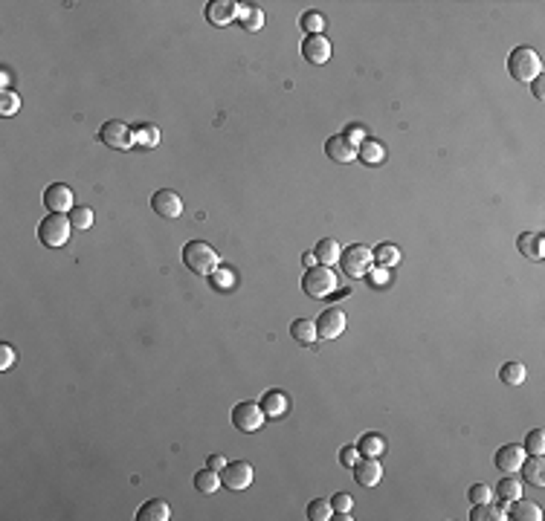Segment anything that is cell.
Listing matches in <instances>:
<instances>
[{"label":"cell","instance_id":"6da1fadb","mask_svg":"<svg viewBox=\"0 0 545 521\" xmlns=\"http://www.w3.org/2000/svg\"><path fill=\"white\" fill-rule=\"evenodd\" d=\"M183 264L189 266L194 275H212L218 266H220V258H218V252L209 246V244H203V241H189V244L183 246Z\"/></svg>","mask_w":545,"mask_h":521},{"label":"cell","instance_id":"7a4b0ae2","mask_svg":"<svg viewBox=\"0 0 545 521\" xmlns=\"http://www.w3.org/2000/svg\"><path fill=\"white\" fill-rule=\"evenodd\" d=\"M508 73L522 81V84H531L539 73H542V61L539 55L531 50V47H516L511 55H508Z\"/></svg>","mask_w":545,"mask_h":521},{"label":"cell","instance_id":"3957f363","mask_svg":"<svg viewBox=\"0 0 545 521\" xmlns=\"http://www.w3.org/2000/svg\"><path fill=\"white\" fill-rule=\"evenodd\" d=\"M340 266L348 278H366L374 270V252L366 244H351L342 249Z\"/></svg>","mask_w":545,"mask_h":521},{"label":"cell","instance_id":"277c9868","mask_svg":"<svg viewBox=\"0 0 545 521\" xmlns=\"http://www.w3.org/2000/svg\"><path fill=\"white\" fill-rule=\"evenodd\" d=\"M302 290H305L307 299H325V295H331L333 290H337V275H333L331 266L316 264L302 275Z\"/></svg>","mask_w":545,"mask_h":521},{"label":"cell","instance_id":"5b68a950","mask_svg":"<svg viewBox=\"0 0 545 521\" xmlns=\"http://www.w3.org/2000/svg\"><path fill=\"white\" fill-rule=\"evenodd\" d=\"M70 229H73V223H70L67 215H52L50 212L44 220H41L38 237H41V244H47V246H64L70 241Z\"/></svg>","mask_w":545,"mask_h":521},{"label":"cell","instance_id":"8992f818","mask_svg":"<svg viewBox=\"0 0 545 521\" xmlns=\"http://www.w3.org/2000/svg\"><path fill=\"white\" fill-rule=\"evenodd\" d=\"M99 142L107 145V148H114V151H131L134 148V131H131V125H125L119 119L105 122L102 131H99Z\"/></svg>","mask_w":545,"mask_h":521},{"label":"cell","instance_id":"52a82bcc","mask_svg":"<svg viewBox=\"0 0 545 521\" xmlns=\"http://www.w3.org/2000/svg\"><path fill=\"white\" fill-rule=\"evenodd\" d=\"M220 484L232 492L247 489L253 484V467L247 460H227V467L220 469Z\"/></svg>","mask_w":545,"mask_h":521},{"label":"cell","instance_id":"ba28073f","mask_svg":"<svg viewBox=\"0 0 545 521\" xmlns=\"http://www.w3.org/2000/svg\"><path fill=\"white\" fill-rule=\"evenodd\" d=\"M232 423H235V429L244 432V434L258 432V429L264 426V412H261V405H256V403H238V405L232 408Z\"/></svg>","mask_w":545,"mask_h":521},{"label":"cell","instance_id":"9c48e42d","mask_svg":"<svg viewBox=\"0 0 545 521\" xmlns=\"http://www.w3.org/2000/svg\"><path fill=\"white\" fill-rule=\"evenodd\" d=\"M151 209H154V212H157L160 217L174 220V217L183 215V200H180L177 191L160 189V191H154V197H151Z\"/></svg>","mask_w":545,"mask_h":521},{"label":"cell","instance_id":"30bf717a","mask_svg":"<svg viewBox=\"0 0 545 521\" xmlns=\"http://www.w3.org/2000/svg\"><path fill=\"white\" fill-rule=\"evenodd\" d=\"M345 330V313L340 307H325L316 319V333L319 339H337Z\"/></svg>","mask_w":545,"mask_h":521},{"label":"cell","instance_id":"8fae6325","mask_svg":"<svg viewBox=\"0 0 545 521\" xmlns=\"http://www.w3.org/2000/svg\"><path fill=\"white\" fill-rule=\"evenodd\" d=\"M325 153H328V160L337 162V165L354 162L357 160V142H351L345 134H333L325 142Z\"/></svg>","mask_w":545,"mask_h":521},{"label":"cell","instance_id":"7c38bea8","mask_svg":"<svg viewBox=\"0 0 545 521\" xmlns=\"http://www.w3.org/2000/svg\"><path fill=\"white\" fill-rule=\"evenodd\" d=\"M44 206L52 215H70V209H73V189L64 186V182H52L44 191Z\"/></svg>","mask_w":545,"mask_h":521},{"label":"cell","instance_id":"4fadbf2b","mask_svg":"<svg viewBox=\"0 0 545 521\" xmlns=\"http://www.w3.org/2000/svg\"><path fill=\"white\" fill-rule=\"evenodd\" d=\"M302 55H305V61L307 64H328V59H331V41L325 38V35H307L305 41H302Z\"/></svg>","mask_w":545,"mask_h":521},{"label":"cell","instance_id":"5bb4252c","mask_svg":"<svg viewBox=\"0 0 545 521\" xmlns=\"http://www.w3.org/2000/svg\"><path fill=\"white\" fill-rule=\"evenodd\" d=\"M380 478H383V467H380V460H377V458L362 455L354 463V481L360 487H377V484H380Z\"/></svg>","mask_w":545,"mask_h":521},{"label":"cell","instance_id":"9a60e30c","mask_svg":"<svg viewBox=\"0 0 545 521\" xmlns=\"http://www.w3.org/2000/svg\"><path fill=\"white\" fill-rule=\"evenodd\" d=\"M235 18H238V3H232V0H212L206 6V21L212 26H227Z\"/></svg>","mask_w":545,"mask_h":521},{"label":"cell","instance_id":"2e32d148","mask_svg":"<svg viewBox=\"0 0 545 521\" xmlns=\"http://www.w3.org/2000/svg\"><path fill=\"white\" fill-rule=\"evenodd\" d=\"M528 455H525V449L520 446V443H508V446H502L499 452H496V469H502V472H516L522 467V460H525Z\"/></svg>","mask_w":545,"mask_h":521},{"label":"cell","instance_id":"e0dca14e","mask_svg":"<svg viewBox=\"0 0 545 521\" xmlns=\"http://www.w3.org/2000/svg\"><path fill=\"white\" fill-rule=\"evenodd\" d=\"M516 246L528 261H542L545 258V237L539 232H525L516 237Z\"/></svg>","mask_w":545,"mask_h":521},{"label":"cell","instance_id":"ac0fdd59","mask_svg":"<svg viewBox=\"0 0 545 521\" xmlns=\"http://www.w3.org/2000/svg\"><path fill=\"white\" fill-rule=\"evenodd\" d=\"M287 405H290V400H287L285 391H267V394L261 397V412H264V417H282V414L287 412Z\"/></svg>","mask_w":545,"mask_h":521},{"label":"cell","instance_id":"d6986e66","mask_svg":"<svg viewBox=\"0 0 545 521\" xmlns=\"http://www.w3.org/2000/svg\"><path fill=\"white\" fill-rule=\"evenodd\" d=\"M169 518H172L169 504L160 501V498L145 501L143 507H139V513H136V521H169Z\"/></svg>","mask_w":545,"mask_h":521},{"label":"cell","instance_id":"ffe728a7","mask_svg":"<svg viewBox=\"0 0 545 521\" xmlns=\"http://www.w3.org/2000/svg\"><path fill=\"white\" fill-rule=\"evenodd\" d=\"M313 255H316V261H319V264H325V266H333V264H340V255H342V249H340V241H337V237H322V241L316 244Z\"/></svg>","mask_w":545,"mask_h":521},{"label":"cell","instance_id":"44dd1931","mask_svg":"<svg viewBox=\"0 0 545 521\" xmlns=\"http://www.w3.org/2000/svg\"><path fill=\"white\" fill-rule=\"evenodd\" d=\"M520 469H522V478H525L528 484H534V487H542L545 484V460H542V455L525 458Z\"/></svg>","mask_w":545,"mask_h":521},{"label":"cell","instance_id":"7402d4cb","mask_svg":"<svg viewBox=\"0 0 545 521\" xmlns=\"http://www.w3.org/2000/svg\"><path fill=\"white\" fill-rule=\"evenodd\" d=\"M290 333H293V339H296L299 345H313V342L319 339L316 321H311V319H296V321L290 325Z\"/></svg>","mask_w":545,"mask_h":521},{"label":"cell","instance_id":"603a6c76","mask_svg":"<svg viewBox=\"0 0 545 521\" xmlns=\"http://www.w3.org/2000/svg\"><path fill=\"white\" fill-rule=\"evenodd\" d=\"M508 515H511V518H516V521H539V518H542V510H539L537 504H531V501L513 498V501H511Z\"/></svg>","mask_w":545,"mask_h":521},{"label":"cell","instance_id":"cb8c5ba5","mask_svg":"<svg viewBox=\"0 0 545 521\" xmlns=\"http://www.w3.org/2000/svg\"><path fill=\"white\" fill-rule=\"evenodd\" d=\"M220 487V472L206 467V469H198V475H194V489L203 492V496H212V492H218Z\"/></svg>","mask_w":545,"mask_h":521},{"label":"cell","instance_id":"d4e9b609","mask_svg":"<svg viewBox=\"0 0 545 521\" xmlns=\"http://www.w3.org/2000/svg\"><path fill=\"white\" fill-rule=\"evenodd\" d=\"M357 157L362 162H369V165H377V162H383L386 151H383V145L377 142V139H362V142L357 145Z\"/></svg>","mask_w":545,"mask_h":521},{"label":"cell","instance_id":"484cf974","mask_svg":"<svg viewBox=\"0 0 545 521\" xmlns=\"http://www.w3.org/2000/svg\"><path fill=\"white\" fill-rule=\"evenodd\" d=\"M357 449H360V455H366V458H380L386 452V440L380 438V434L369 432V434H362V438H360Z\"/></svg>","mask_w":545,"mask_h":521},{"label":"cell","instance_id":"4316f807","mask_svg":"<svg viewBox=\"0 0 545 521\" xmlns=\"http://www.w3.org/2000/svg\"><path fill=\"white\" fill-rule=\"evenodd\" d=\"M520 492H522V481L520 478H513L511 472H505V478L496 484V496H499V501H513V498H520Z\"/></svg>","mask_w":545,"mask_h":521},{"label":"cell","instance_id":"83f0119b","mask_svg":"<svg viewBox=\"0 0 545 521\" xmlns=\"http://www.w3.org/2000/svg\"><path fill=\"white\" fill-rule=\"evenodd\" d=\"M525 376H528V371H525L522 362H505V365L499 368V379H502L505 385H522Z\"/></svg>","mask_w":545,"mask_h":521},{"label":"cell","instance_id":"f1b7e54d","mask_svg":"<svg viewBox=\"0 0 545 521\" xmlns=\"http://www.w3.org/2000/svg\"><path fill=\"white\" fill-rule=\"evenodd\" d=\"M374 264H380V266H398L400 264V249L395 246V244H380L374 249Z\"/></svg>","mask_w":545,"mask_h":521},{"label":"cell","instance_id":"f546056e","mask_svg":"<svg viewBox=\"0 0 545 521\" xmlns=\"http://www.w3.org/2000/svg\"><path fill=\"white\" fill-rule=\"evenodd\" d=\"M238 18H241V23H244V30H249V32H258L261 26H264V12H261L258 6H244V9H238Z\"/></svg>","mask_w":545,"mask_h":521},{"label":"cell","instance_id":"4dcf8cb0","mask_svg":"<svg viewBox=\"0 0 545 521\" xmlns=\"http://www.w3.org/2000/svg\"><path fill=\"white\" fill-rule=\"evenodd\" d=\"M307 518H311V521H328V518H333V507H331V501H325V498H313L311 504H307Z\"/></svg>","mask_w":545,"mask_h":521},{"label":"cell","instance_id":"1f68e13d","mask_svg":"<svg viewBox=\"0 0 545 521\" xmlns=\"http://www.w3.org/2000/svg\"><path fill=\"white\" fill-rule=\"evenodd\" d=\"M522 449H525V455H542L545 452V432L542 429H531Z\"/></svg>","mask_w":545,"mask_h":521},{"label":"cell","instance_id":"d6a6232c","mask_svg":"<svg viewBox=\"0 0 545 521\" xmlns=\"http://www.w3.org/2000/svg\"><path fill=\"white\" fill-rule=\"evenodd\" d=\"M67 217L73 223V229H90V223H93V212L88 206H73Z\"/></svg>","mask_w":545,"mask_h":521},{"label":"cell","instance_id":"836d02e7","mask_svg":"<svg viewBox=\"0 0 545 521\" xmlns=\"http://www.w3.org/2000/svg\"><path fill=\"white\" fill-rule=\"evenodd\" d=\"M21 110V96L12 93V90H3L0 93V116H15Z\"/></svg>","mask_w":545,"mask_h":521},{"label":"cell","instance_id":"e575fe53","mask_svg":"<svg viewBox=\"0 0 545 521\" xmlns=\"http://www.w3.org/2000/svg\"><path fill=\"white\" fill-rule=\"evenodd\" d=\"M302 30H305L307 35H322L325 18L319 15V12H305V15H302Z\"/></svg>","mask_w":545,"mask_h":521},{"label":"cell","instance_id":"d590c367","mask_svg":"<svg viewBox=\"0 0 545 521\" xmlns=\"http://www.w3.org/2000/svg\"><path fill=\"white\" fill-rule=\"evenodd\" d=\"M331 507H333V515H345V513H351L354 498L348 496V492H337V496L331 498Z\"/></svg>","mask_w":545,"mask_h":521},{"label":"cell","instance_id":"8d00e7d4","mask_svg":"<svg viewBox=\"0 0 545 521\" xmlns=\"http://www.w3.org/2000/svg\"><path fill=\"white\" fill-rule=\"evenodd\" d=\"M470 501H473V504H487V501H493L491 487H484V484L470 487Z\"/></svg>","mask_w":545,"mask_h":521},{"label":"cell","instance_id":"74e56055","mask_svg":"<svg viewBox=\"0 0 545 521\" xmlns=\"http://www.w3.org/2000/svg\"><path fill=\"white\" fill-rule=\"evenodd\" d=\"M470 518H473V521H487V518H493V507H491V501H487V504H476V507H473ZM493 521H496V518H493Z\"/></svg>","mask_w":545,"mask_h":521},{"label":"cell","instance_id":"f35d334b","mask_svg":"<svg viewBox=\"0 0 545 521\" xmlns=\"http://www.w3.org/2000/svg\"><path fill=\"white\" fill-rule=\"evenodd\" d=\"M15 350H12V345H0V371H9L12 362H15Z\"/></svg>","mask_w":545,"mask_h":521},{"label":"cell","instance_id":"ab89813d","mask_svg":"<svg viewBox=\"0 0 545 521\" xmlns=\"http://www.w3.org/2000/svg\"><path fill=\"white\" fill-rule=\"evenodd\" d=\"M340 460L345 463V467H354V463L360 460V449H357V446H342Z\"/></svg>","mask_w":545,"mask_h":521},{"label":"cell","instance_id":"60d3db41","mask_svg":"<svg viewBox=\"0 0 545 521\" xmlns=\"http://www.w3.org/2000/svg\"><path fill=\"white\" fill-rule=\"evenodd\" d=\"M212 275H215V287L218 290H229L232 287V273L229 270H215Z\"/></svg>","mask_w":545,"mask_h":521},{"label":"cell","instance_id":"b9f144b4","mask_svg":"<svg viewBox=\"0 0 545 521\" xmlns=\"http://www.w3.org/2000/svg\"><path fill=\"white\" fill-rule=\"evenodd\" d=\"M531 90H534V98H545V93H542V76H537L534 81H531Z\"/></svg>","mask_w":545,"mask_h":521},{"label":"cell","instance_id":"7bdbcfd3","mask_svg":"<svg viewBox=\"0 0 545 521\" xmlns=\"http://www.w3.org/2000/svg\"><path fill=\"white\" fill-rule=\"evenodd\" d=\"M209 467H212V469H223V467H227V458H223V455H212V458H209Z\"/></svg>","mask_w":545,"mask_h":521},{"label":"cell","instance_id":"ee69618b","mask_svg":"<svg viewBox=\"0 0 545 521\" xmlns=\"http://www.w3.org/2000/svg\"><path fill=\"white\" fill-rule=\"evenodd\" d=\"M302 261H305V266H307V270H311V266H316V264H319V261H316V255H313V252H307V255H305Z\"/></svg>","mask_w":545,"mask_h":521},{"label":"cell","instance_id":"f6af8a7d","mask_svg":"<svg viewBox=\"0 0 545 521\" xmlns=\"http://www.w3.org/2000/svg\"><path fill=\"white\" fill-rule=\"evenodd\" d=\"M9 78H12V76H9V70H3V73H0V81H3V90H6V84H9Z\"/></svg>","mask_w":545,"mask_h":521}]
</instances>
